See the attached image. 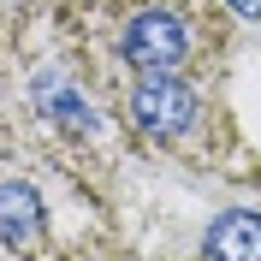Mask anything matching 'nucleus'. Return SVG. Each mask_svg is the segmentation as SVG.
<instances>
[{"instance_id": "1", "label": "nucleus", "mask_w": 261, "mask_h": 261, "mask_svg": "<svg viewBox=\"0 0 261 261\" xmlns=\"http://www.w3.org/2000/svg\"><path fill=\"white\" fill-rule=\"evenodd\" d=\"M113 48H119V65H130L137 77L143 71H184L196 60V30L172 6H137L119 18Z\"/></svg>"}, {"instance_id": "2", "label": "nucleus", "mask_w": 261, "mask_h": 261, "mask_svg": "<svg viewBox=\"0 0 261 261\" xmlns=\"http://www.w3.org/2000/svg\"><path fill=\"white\" fill-rule=\"evenodd\" d=\"M125 107H130V119H137L148 137H161V143L190 137V130L202 125V89L184 83V71H143V77L130 83Z\"/></svg>"}, {"instance_id": "3", "label": "nucleus", "mask_w": 261, "mask_h": 261, "mask_svg": "<svg viewBox=\"0 0 261 261\" xmlns=\"http://www.w3.org/2000/svg\"><path fill=\"white\" fill-rule=\"evenodd\" d=\"M42 238H48L42 196L18 178H0V244L6 249H42Z\"/></svg>"}, {"instance_id": "4", "label": "nucleus", "mask_w": 261, "mask_h": 261, "mask_svg": "<svg viewBox=\"0 0 261 261\" xmlns=\"http://www.w3.org/2000/svg\"><path fill=\"white\" fill-rule=\"evenodd\" d=\"M202 261H261V214L255 208H226L208 220Z\"/></svg>"}, {"instance_id": "5", "label": "nucleus", "mask_w": 261, "mask_h": 261, "mask_svg": "<svg viewBox=\"0 0 261 261\" xmlns=\"http://www.w3.org/2000/svg\"><path fill=\"white\" fill-rule=\"evenodd\" d=\"M226 6H231L238 18H261V0H226Z\"/></svg>"}]
</instances>
